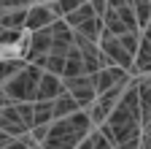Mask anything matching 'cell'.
<instances>
[{
	"label": "cell",
	"instance_id": "obj_4",
	"mask_svg": "<svg viewBox=\"0 0 151 149\" xmlns=\"http://www.w3.org/2000/svg\"><path fill=\"white\" fill-rule=\"evenodd\" d=\"M100 49L113 60V65H122L124 71L132 73V68H135V54H129V52L122 46L119 35H113V33L105 30V33H103V38H100Z\"/></svg>",
	"mask_w": 151,
	"mask_h": 149
},
{
	"label": "cell",
	"instance_id": "obj_11",
	"mask_svg": "<svg viewBox=\"0 0 151 149\" xmlns=\"http://www.w3.org/2000/svg\"><path fill=\"white\" fill-rule=\"evenodd\" d=\"M138 73L151 76V41H148V38H140V49H138V54H135L132 76H138Z\"/></svg>",
	"mask_w": 151,
	"mask_h": 149
},
{
	"label": "cell",
	"instance_id": "obj_26",
	"mask_svg": "<svg viewBox=\"0 0 151 149\" xmlns=\"http://www.w3.org/2000/svg\"><path fill=\"white\" fill-rule=\"evenodd\" d=\"M124 6H132V0H108V8H124Z\"/></svg>",
	"mask_w": 151,
	"mask_h": 149
},
{
	"label": "cell",
	"instance_id": "obj_23",
	"mask_svg": "<svg viewBox=\"0 0 151 149\" xmlns=\"http://www.w3.org/2000/svg\"><path fill=\"white\" fill-rule=\"evenodd\" d=\"M49 127H51V122H49V125H32L30 136H32L38 144H43V141H46V136H49Z\"/></svg>",
	"mask_w": 151,
	"mask_h": 149
},
{
	"label": "cell",
	"instance_id": "obj_1",
	"mask_svg": "<svg viewBox=\"0 0 151 149\" xmlns=\"http://www.w3.org/2000/svg\"><path fill=\"white\" fill-rule=\"evenodd\" d=\"M41 76H43V68L35 65V63H27V68L22 73H16L11 81H6V92L14 103H22V100H35L38 98V84H41Z\"/></svg>",
	"mask_w": 151,
	"mask_h": 149
},
{
	"label": "cell",
	"instance_id": "obj_16",
	"mask_svg": "<svg viewBox=\"0 0 151 149\" xmlns=\"http://www.w3.org/2000/svg\"><path fill=\"white\" fill-rule=\"evenodd\" d=\"M103 22H105V30H108V33H113V35H124V33H129V27L124 25V19L119 16V11H116V8H108V11H105V16H103Z\"/></svg>",
	"mask_w": 151,
	"mask_h": 149
},
{
	"label": "cell",
	"instance_id": "obj_7",
	"mask_svg": "<svg viewBox=\"0 0 151 149\" xmlns=\"http://www.w3.org/2000/svg\"><path fill=\"white\" fill-rule=\"evenodd\" d=\"M0 127L8 130L14 138H22V136L30 133V125L22 119V114H19L16 103H11V106H6V108H0Z\"/></svg>",
	"mask_w": 151,
	"mask_h": 149
},
{
	"label": "cell",
	"instance_id": "obj_13",
	"mask_svg": "<svg viewBox=\"0 0 151 149\" xmlns=\"http://www.w3.org/2000/svg\"><path fill=\"white\" fill-rule=\"evenodd\" d=\"M24 68H27L24 57H6V60H0V84L11 81L16 73H22Z\"/></svg>",
	"mask_w": 151,
	"mask_h": 149
},
{
	"label": "cell",
	"instance_id": "obj_24",
	"mask_svg": "<svg viewBox=\"0 0 151 149\" xmlns=\"http://www.w3.org/2000/svg\"><path fill=\"white\" fill-rule=\"evenodd\" d=\"M92 3V8H94V14L97 16H105V11H108V0H89Z\"/></svg>",
	"mask_w": 151,
	"mask_h": 149
},
{
	"label": "cell",
	"instance_id": "obj_6",
	"mask_svg": "<svg viewBox=\"0 0 151 149\" xmlns=\"http://www.w3.org/2000/svg\"><path fill=\"white\" fill-rule=\"evenodd\" d=\"M49 27H51V25H49ZM49 27L35 30L30 38H27V44H24V54H22L27 63H32L35 57H41V54H49V52H51L54 38H51V30H49Z\"/></svg>",
	"mask_w": 151,
	"mask_h": 149
},
{
	"label": "cell",
	"instance_id": "obj_22",
	"mask_svg": "<svg viewBox=\"0 0 151 149\" xmlns=\"http://www.w3.org/2000/svg\"><path fill=\"white\" fill-rule=\"evenodd\" d=\"M35 0H0V8L8 11V8H32Z\"/></svg>",
	"mask_w": 151,
	"mask_h": 149
},
{
	"label": "cell",
	"instance_id": "obj_14",
	"mask_svg": "<svg viewBox=\"0 0 151 149\" xmlns=\"http://www.w3.org/2000/svg\"><path fill=\"white\" fill-rule=\"evenodd\" d=\"M51 103H54V119H60V117H68V114H73V111H78V108H81V106H78V100H76V98L70 95L68 89L62 92L60 98H54Z\"/></svg>",
	"mask_w": 151,
	"mask_h": 149
},
{
	"label": "cell",
	"instance_id": "obj_20",
	"mask_svg": "<svg viewBox=\"0 0 151 149\" xmlns=\"http://www.w3.org/2000/svg\"><path fill=\"white\" fill-rule=\"evenodd\" d=\"M0 44H6V46L22 44V30H11V27H3V25H0Z\"/></svg>",
	"mask_w": 151,
	"mask_h": 149
},
{
	"label": "cell",
	"instance_id": "obj_8",
	"mask_svg": "<svg viewBox=\"0 0 151 149\" xmlns=\"http://www.w3.org/2000/svg\"><path fill=\"white\" fill-rule=\"evenodd\" d=\"M62 92H65V81H62V76L43 71L41 84H38V98H35V100H54V98H60Z\"/></svg>",
	"mask_w": 151,
	"mask_h": 149
},
{
	"label": "cell",
	"instance_id": "obj_27",
	"mask_svg": "<svg viewBox=\"0 0 151 149\" xmlns=\"http://www.w3.org/2000/svg\"><path fill=\"white\" fill-rule=\"evenodd\" d=\"M76 149H94V144H92V138L86 136V138H84V141H81L78 146H76Z\"/></svg>",
	"mask_w": 151,
	"mask_h": 149
},
{
	"label": "cell",
	"instance_id": "obj_5",
	"mask_svg": "<svg viewBox=\"0 0 151 149\" xmlns=\"http://www.w3.org/2000/svg\"><path fill=\"white\" fill-rule=\"evenodd\" d=\"M129 79H132V73L124 71L122 65H111V68H103L97 73H92V84H94V89H97V95L108 92L116 84H129Z\"/></svg>",
	"mask_w": 151,
	"mask_h": 149
},
{
	"label": "cell",
	"instance_id": "obj_25",
	"mask_svg": "<svg viewBox=\"0 0 151 149\" xmlns=\"http://www.w3.org/2000/svg\"><path fill=\"white\" fill-rule=\"evenodd\" d=\"M11 103H14V100L8 98V92H6V87L0 84V108H6V106H11Z\"/></svg>",
	"mask_w": 151,
	"mask_h": 149
},
{
	"label": "cell",
	"instance_id": "obj_31",
	"mask_svg": "<svg viewBox=\"0 0 151 149\" xmlns=\"http://www.w3.org/2000/svg\"><path fill=\"white\" fill-rule=\"evenodd\" d=\"M0 14H3V8H0Z\"/></svg>",
	"mask_w": 151,
	"mask_h": 149
},
{
	"label": "cell",
	"instance_id": "obj_28",
	"mask_svg": "<svg viewBox=\"0 0 151 149\" xmlns=\"http://www.w3.org/2000/svg\"><path fill=\"white\" fill-rule=\"evenodd\" d=\"M143 30H146V33H143V38H148V41H151V22H148V25H146Z\"/></svg>",
	"mask_w": 151,
	"mask_h": 149
},
{
	"label": "cell",
	"instance_id": "obj_15",
	"mask_svg": "<svg viewBox=\"0 0 151 149\" xmlns=\"http://www.w3.org/2000/svg\"><path fill=\"white\" fill-rule=\"evenodd\" d=\"M76 30L84 33L86 38H92V41H97V44H100L103 33H105V22H103V16H92V19H86L84 25H78Z\"/></svg>",
	"mask_w": 151,
	"mask_h": 149
},
{
	"label": "cell",
	"instance_id": "obj_29",
	"mask_svg": "<svg viewBox=\"0 0 151 149\" xmlns=\"http://www.w3.org/2000/svg\"><path fill=\"white\" fill-rule=\"evenodd\" d=\"M30 149H43V146H41V144H32V146H30Z\"/></svg>",
	"mask_w": 151,
	"mask_h": 149
},
{
	"label": "cell",
	"instance_id": "obj_2",
	"mask_svg": "<svg viewBox=\"0 0 151 149\" xmlns=\"http://www.w3.org/2000/svg\"><path fill=\"white\" fill-rule=\"evenodd\" d=\"M124 89H127V84H116V87H111L108 92H103V95H97V100H94V106L89 108V117H92V122H94V127H100L108 117H111V111L119 106V100H122V95H124Z\"/></svg>",
	"mask_w": 151,
	"mask_h": 149
},
{
	"label": "cell",
	"instance_id": "obj_21",
	"mask_svg": "<svg viewBox=\"0 0 151 149\" xmlns=\"http://www.w3.org/2000/svg\"><path fill=\"white\" fill-rule=\"evenodd\" d=\"M119 41L129 54H138V49H140V35L138 33H124V35H119Z\"/></svg>",
	"mask_w": 151,
	"mask_h": 149
},
{
	"label": "cell",
	"instance_id": "obj_3",
	"mask_svg": "<svg viewBox=\"0 0 151 149\" xmlns=\"http://www.w3.org/2000/svg\"><path fill=\"white\" fill-rule=\"evenodd\" d=\"M62 81H65V89L70 92L76 100H78L81 108L89 111V108L94 106V100H97V89H94L89 73H84V76H76V79H62Z\"/></svg>",
	"mask_w": 151,
	"mask_h": 149
},
{
	"label": "cell",
	"instance_id": "obj_10",
	"mask_svg": "<svg viewBox=\"0 0 151 149\" xmlns=\"http://www.w3.org/2000/svg\"><path fill=\"white\" fill-rule=\"evenodd\" d=\"M86 73V65H84V54L81 49L73 44V49L68 52V60H65V73L62 79H76V76H84Z\"/></svg>",
	"mask_w": 151,
	"mask_h": 149
},
{
	"label": "cell",
	"instance_id": "obj_17",
	"mask_svg": "<svg viewBox=\"0 0 151 149\" xmlns=\"http://www.w3.org/2000/svg\"><path fill=\"white\" fill-rule=\"evenodd\" d=\"M92 16H97V14H94V8H92V3H84V6H78L76 11H70V14L65 16V22L76 30L78 25H84L86 19H92Z\"/></svg>",
	"mask_w": 151,
	"mask_h": 149
},
{
	"label": "cell",
	"instance_id": "obj_30",
	"mask_svg": "<svg viewBox=\"0 0 151 149\" xmlns=\"http://www.w3.org/2000/svg\"><path fill=\"white\" fill-rule=\"evenodd\" d=\"M146 81H148V84H151V76H148V79H146Z\"/></svg>",
	"mask_w": 151,
	"mask_h": 149
},
{
	"label": "cell",
	"instance_id": "obj_18",
	"mask_svg": "<svg viewBox=\"0 0 151 149\" xmlns=\"http://www.w3.org/2000/svg\"><path fill=\"white\" fill-rule=\"evenodd\" d=\"M54 122V103L51 100H35V125Z\"/></svg>",
	"mask_w": 151,
	"mask_h": 149
},
{
	"label": "cell",
	"instance_id": "obj_9",
	"mask_svg": "<svg viewBox=\"0 0 151 149\" xmlns=\"http://www.w3.org/2000/svg\"><path fill=\"white\" fill-rule=\"evenodd\" d=\"M57 19H60V16L51 11V6H32V8L27 11V30H30V33L43 30V27L54 25Z\"/></svg>",
	"mask_w": 151,
	"mask_h": 149
},
{
	"label": "cell",
	"instance_id": "obj_12",
	"mask_svg": "<svg viewBox=\"0 0 151 149\" xmlns=\"http://www.w3.org/2000/svg\"><path fill=\"white\" fill-rule=\"evenodd\" d=\"M27 11L30 8H8L0 14V25L11 30H24L27 27Z\"/></svg>",
	"mask_w": 151,
	"mask_h": 149
},
{
	"label": "cell",
	"instance_id": "obj_19",
	"mask_svg": "<svg viewBox=\"0 0 151 149\" xmlns=\"http://www.w3.org/2000/svg\"><path fill=\"white\" fill-rule=\"evenodd\" d=\"M132 8H135V16L140 27H146L151 22V0H132Z\"/></svg>",
	"mask_w": 151,
	"mask_h": 149
}]
</instances>
